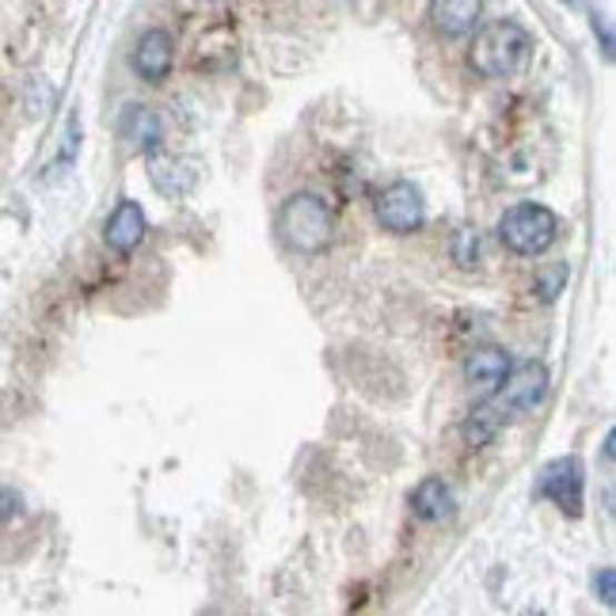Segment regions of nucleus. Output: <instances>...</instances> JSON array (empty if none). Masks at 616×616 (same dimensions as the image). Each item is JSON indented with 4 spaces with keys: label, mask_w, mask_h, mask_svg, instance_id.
Masks as SVG:
<instances>
[{
    "label": "nucleus",
    "mask_w": 616,
    "mask_h": 616,
    "mask_svg": "<svg viewBox=\"0 0 616 616\" xmlns=\"http://www.w3.org/2000/svg\"><path fill=\"white\" fill-rule=\"evenodd\" d=\"M23 514V498L20 491H8V487H0V521H12Z\"/></svg>",
    "instance_id": "a211bd4d"
},
{
    "label": "nucleus",
    "mask_w": 616,
    "mask_h": 616,
    "mask_svg": "<svg viewBox=\"0 0 616 616\" xmlns=\"http://www.w3.org/2000/svg\"><path fill=\"white\" fill-rule=\"evenodd\" d=\"M374 217L385 232H396V237H411L427 225V202H423V190L407 179H396L385 190H377L374 198Z\"/></svg>",
    "instance_id": "20e7f679"
},
{
    "label": "nucleus",
    "mask_w": 616,
    "mask_h": 616,
    "mask_svg": "<svg viewBox=\"0 0 616 616\" xmlns=\"http://www.w3.org/2000/svg\"><path fill=\"white\" fill-rule=\"evenodd\" d=\"M498 240L514 256L537 259L559 240V217L540 202H518L498 217Z\"/></svg>",
    "instance_id": "7ed1b4c3"
},
{
    "label": "nucleus",
    "mask_w": 616,
    "mask_h": 616,
    "mask_svg": "<svg viewBox=\"0 0 616 616\" xmlns=\"http://www.w3.org/2000/svg\"><path fill=\"white\" fill-rule=\"evenodd\" d=\"M145 232H149V217H145L141 202L122 198V202L111 210V217H107V225H103V244L115 251V256H133V251L141 248Z\"/></svg>",
    "instance_id": "6e6552de"
},
{
    "label": "nucleus",
    "mask_w": 616,
    "mask_h": 616,
    "mask_svg": "<svg viewBox=\"0 0 616 616\" xmlns=\"http://www.w3.org/2000/svg\"><path fill=\"white\" fill-rule=\"evenodd\" d=\"M594 31L602 34V50H605V58L613 61V31H609V23H605L602 16H594Z\"/></svg>",
    "instance_id": "6ab92c4d"
},
{
    "label": "nucleus",
    "mask_w": 616,
    "mask_h": 616,
    "mask_svg": "<svg viewBox=\"0 0 616 616\" xmlns=\"http://www.w3.org/2000/svg\"><path fill=\"white\" fill-rule=\"evenodd\" d=\"M119 133H122V141H130L133 149H141V152L165 145V122H160V115L152 111V107H141V103H133L122 111Z\"/></svg>",
    "instance_id": "ddd939ff"
},
{
    "label": "nucleus",
    "mask_w": 616,
    "mask_h": 616,
    "mask_svg": "<svg viewBox=\"0 0 616 616\" xmlns=\"http://www.w3.org/2000/svg\"><path fill=\"white\" fill-rule=\"evenodd\" d=\"M548 366L545 361H518L510 366L503 388H498V411L503 415H529L548 400Z\"/></svg>",
    "instance_id": "423d86ee"
},
{
    "label": "nucleus",
    "mask_w": 616,
    "mask_h": 616,
    "mask_svg": "<svg viewBox=\"0 0 616 616\" xmlns=\"http://www.w3.org/2000/svg\"><path fill=\"white\" fill-rule=\"evenodd\" d=\"M479 259V237L473 229H460L457 237V262L460 267H473V262Z\"/></svg>",
    "instance_id": "f3484780"
},
{
    "label": "nucleus",
    "mask_w": 616,
    "mask_h": 616,
    "mask_svg": "<svg viewBox=\"0 0 616 616\" xmlns=\"http://www.w3.org/2000/svg\"><path fill=\"white\" fill-rule=\"evenodd\" d=\"M278 237L297 256H320L335 240V213L320 195H289L278 210Z\"/></svg>",
    "instance_id": "f03ea898"
},
{
    "label": "nucleus",
    "mask_w": 616,
    "mask_h": 616,
    "mask_svg": "<svg viewBox=\"0 0 616 616\" xmlns=\"http://www.w3.org/2000/svg\"><path fill=\"white\" fill-rule=\"evenodd\" d=\"M498 427H503V411H498V407H479V411L468 415V423H465V441L473 449L487 446L498 434Z\"/></svg>",
    "instance_id": "4468645a"
},
{
    "label": "nucleus",
    "mask_w": 616,
    "mask_h": 616,
    "mask_svg": "<svg viewBox=\"0 0 616 616\" xmlns=\"http://www.w3.org/2000/svg\"><path fill=\"white\" fill-rule=\"evenodd\" d=\"M510 355L498 347H476L465 361V385L473 388L479 400H495L498 388H503L506 374H510Z\"/></svg>",
    "instance_id": "1a4fd4ad"
},
{
    "label": "nucleus",
    "mask_w": 616,
    "mask_h": 616,
    "mask_svg": "<svg viewBox=\"0 0 616 616\" xmlns=\"http://www.w3.org/2000/svg\"><path fill=\"white\" fill-rule=\"evenodd\" d=\"M537 495L548 498L556 510H564L567 518H583L586 506V468L583 460L570 453V457H556L540 468L537 476Z\"/></svg>",
    "instance_id": "39448f33"
},
{
    "label": "nucleus",
    "mask_w": 616,
    "mask_h": 616,
    "mask_svg": "<svg viewBox=\"0 0 616 616\" xmlns=\"http://www.w3.org/2000/svg\"><path fill=\"white\" fill-rule=\"evenodd\" d=\"M594 594L602 597L605 609H616V567H602L594 575Z\"/></svg>",
    "instance_id": "dca6fc26"
},
{
    "label": "nucleus",
    "mask_w": 616,
    "mask_h": 616,
    "mask_svg": "<svg viewBox=\"0 0 616 616\" xmlns=\"http://www.w3.org/2000/svg\"><path fill=\"white\" fill-rule=\"evenodd\" d=\"M564 4H575V0H564Z\"/></svg>",
    "instance_id": "aec40b11"
},
{
    "label": "nucleus",
    "mask_w": 616,
    "mask_h": 616,
    "mask_svg": "<svg viewBox=\"0 0 616 616\" xmlns=\"http://www.w3.org/2000/svg\"><path fill=\"white\" fill-rule=\"evenodd\" d=\"M533 58V34L514 20H491L476 31L473 39V69L487 80H510L529 66Z\"/></svg>",
    "instance_id": "f257e3e1"
},
{
    "label": "nucleus",
    "mask_w": 616,
    "mask_h": 616,
    "mask_svg": "<svg viewBox=\"0 0 616 616\" xmlns=\"http://www.w3.org/2000/svg\"><path fill=\"white\" fill-rule=\"evenodd\" d=\"M171 66H176V42H171L165 27H149L138 39V47H133V72L141 80H149V85H160Z\"/></svg>",
    "instance_id": "9d476101"
},
{
    "label": "nucleus",
    "mask_w": 616,
    "mask_h": 616,
    "mask_svg": "<svg viewBox=\"0 0 616 616\" xmlns=\"http://www.w3.org/2000/svg\"><path fill=\"white\" fill-rule=\"evenodd\" d=\"M484 0H430V23L446 39H468L479 27Z\"/></svg>",
    "instance_id": "9b49d317"
},
{
    "label": "nucleus",
    "mask_w": 616,
    "mask_h": 616,
    "mask_svg": "<svg viewBox=\"0 0 616 616\" xmlns=\"http://www.w3.org/2000/svg\"><path fill=\"white\" fill-rule=\"evenodd\" d=\"M564 282H567V262H552V267H545L537 275V286H533V289H537L545 301H552V297L564 289Z\"/></svg>",
    "instance_id": "2eb2a0df"
},
{
    "label": "nucleus",
    "mask_w": 616,
    "mask_h": 616,
    "mask_svg": "<svg viewBox=\"0 0 616 616\" xmlns=\"http://www.w3.org/2000/svg\"><path fill=\"white\" fill-rule=\"evenodd\" d=\"M411 510H415V518L430 521V525L453 521V514H457V495H453V487L441 476H427L411 491Z\"/></svg>",
    "instance_id": "f8f14e48"
},
{
    "label": "nucleus",
    "mask_w": 616,
    "mask_h": 616,
    "mask_svg": "<svg viewBox=\"0 0 616 616\" xmlns=\"http://www.w3.org/2000/svg\"><path fill=\"white\" fill-rule=\"evenodd\" d=\"M145 168H149V183L160 190L165 198H187L198 183V165L187 157H171L157 145L145 152Z\"/></svg>",
    "instance_id": "0eeeda50"
}]
</instances>
